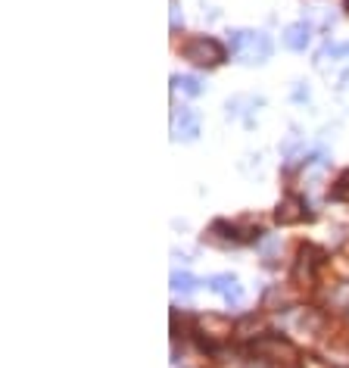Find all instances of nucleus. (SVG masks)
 Instances as JSON below:
<instances>
[{
    "label": "nucleus",
    "mask_w": 349,
    "mask_h": 368,
    "mask_svg": "<svg viewBox=\"0 0 349 368\" xmlns=\"http://www.w3.org/2000/svg\"><path fill=\"white\" fill-rule=\"evenodd\" d=\"M228 50L234 53L243 66H256L272 57V38L265 31H250V28H237L228 35Z\"/></svg>",
    "instance_id": "obj_1"
},
{
    "label": "nucleus",
    "mask_w": 349,
    "mask_h": 368,
    "mask_svg": "<svg viewBox=\"0 0 349 368\" xmlns=\"http://www.w3.org/2000/svg\"><path fill=\"white\" fill-rule=\"evenodd\" d=\"M250 350H253V356L265 359V362H293V359H297V347H293L287 338H281V334L256 338L250 343Z\"/></svg>",
    "instance_id": "obj_2"
},
{
    "label": "nucleus",
    "mask_w": 349,
    "mask_h": 368,
    "mask_svg": "<svg viewBox=\"0 0 349 368\" xmlns=\"http://www.w3.org/2000/svg\"><path fill=\"white\" fill-rule=\"evenodd\" d=\"M184 60L194 62V66H218V62H225V47H221L216 38H194V41L184 44Z\"/></svg>",
    "instance_id": "obj_3"
},
{
    "label": "nucleus",
    "mask_w": 349,
    "mask_h": 368,
    "mask_svg": "<svg viewBox=\"0 0 349 368\" xmlns=\"http://www.w3.org/2000/svg\"><path fill=\"white\" fill-rule=\"evenodd\" d=\"M196 135H200V116H196L194 109H181V113H174V119H172V138L190 144V140H196Z\"/></svg>",
    "instance_id": "obj_4"
},
{
    "label": "nucleus",
    "mask_w": 349,
    "mask_h": 368,
    "mask_svg": "<svg viewBox=\"0 0 349 368\" xmlns=\"http://www.w3.org/2000/svg\"><path fill=\"white\" fill-rule=\"evenodd\" d=\"M303 218H309L306 213V200L303 197H284L281 203H277V209H275V222L277 225H297V222H303Z\"/></svg>",
    "instance_id": "obj_5"
},
{
    "label": "nucleus",
    "mask_w": 349,
    "mask_h": 368,
    "mask_svg": "<svg viewBox=\"0 0 349 368\" xmlns=\"http://www.w3.org/2000/svg\"><path fill=\"white\" fill-rule=\"evenodd\" d=\"M209 291H216L228 306H237V303L243 300V287L237 284L234 275H212L209 278Z\"/></svg>",
    "instance_id": "obj_6"
},
{
    "label": "nucleus",
    "mask_w": 349,
    "mask_h": 368,
    "mask_svg": "<svg viewBox=\"0 0 349 368\" xmlns=\"http://www.w3.org/2000/svg\"><path fill=\"white\" fill-rule=\"evenodd\" d=\"M321 262V253L315 247H303L299 250V260H297V269H293V281L297 284H312V275H315V265Z\"/></svg>",
    "instance_id": "obj_7"
},
{
    "label": "nucleus",
    "mask_w": 349,
    "mask_h": 368,
    "mask_svg": "<svg viewBox=\"0 0 349 368\" xmlns=\"http://www.w3.org/2000/svg\"><path fill=\"white\" fill-rule=\"evenodd\" d=\"M309 41H312V26H309V22L303 19V22H293V26L284 31V47H287V50H306L309 47Z\"/></svg>",
    "instance_id": "obj_8"
},
{
    "label": "nucleus",
    "mask_w": 349,
    "mask_h": 368,
    "mask_svg": "<svg viewBox=\"0 0 349 368\" xmlns=\"http://www.w3.org/2000/svg\"><path fill=\"white\" fill-rule=\"evenodd\" d=\"M206 240H209V244H218V247H231V244H240V234H237L234 225L216 222L209 228V234H206Z\"/></svg>",
    "instance_id": "obj_9"
},
{
    "label": "nucleus",
    "mask_w": 349,
    "mask_h": 368,
    "mask_svg": "<svg viewBox=\"0 0 349 368\" xmlns=\"http://www.w3.org/2000/svg\"><path fill=\"white\" fill-rule=\"evenodd\" d=\"M200 328H203V331L209 328V338H212V340H225L228 334H231V322H228V318H221V316H206V318H200Z\"/></svg>",
    "instance_id": "obj_10"
},
{
    "label": "nucleus",
    "mask_w": 349,
    "mask_h": 368,
    "mask_svg": "<svg viewBox=\"0 0 349 368\" xmlns=\"http://www.w3.org/2000/svg\"><path fill=\"white\" fill-rule=\"evenodd\" d=\"M172 291L181 296H190L196 291V278L190 272H172Z\"/></svg>",
    "instance_id": "obj_11"
},
{
    "label": "nucleus",
    "mask_w": 349,
    "mask_h": 368,
    "mask_svg": "<svg viewBox=\"0 0 349 368\" xmlns=\"http://www.w3.org/2000/svg\"><path fill=\"white\" fill-rule=\"evenodd\" d=\"M172 84L184 91L187 97H200V94H203V82H200V78H194V75H174Z\"/></svg>",
    "instance_id": "obj_12"
},
{
    "label": "nucleus",
    "mask_w": 349,
    "mask_h": 368,
    "mask_svg": "<svg viewBox=\"0 0 349 368\" xmlns=\"http://www.w3.org/2000/svg\"><path fill=\"white\" fill-rule=\"evenodd\" d=\"M334 197L337 200H346L349 197V169L343 172V175L337 178V187H334Z\"/></svg>",
    "instance_id": "obj_13"
},
{
    "label": "nucleus",
    "mask_w": 349,
    "mask_h": 368,
    "mask_svg": "<svg viewBox=\"0 0 349 368\" xmlns=\"http://www.w3.org/2000/svg\"><path fill=\"white\" fill-rule=\"evenodd\" d=\"M181 26H184V16H181L178 0H172V31H178Z\"/></svg>",
    "instance_id": "obj_14"
},
{
    "label": "nucleus",
    "mask_w": 349,
    "mask_h": 368,
    "mask_svg": "<svg viewBox=\"0 0 349 368\" xmlns=\"http://www.w3.org/2000/svg\"><path fill=\"white\" fill-rule=\"evenodd\" d=\"M331 303H337V306H346V303H349V287H343V291H340L337 296H331Z\"/></svg>",
    "instance_id": "obj_15"
},
{
    "label": "nucleus",
    "mask_w": 349,
    "mask_h": 368,
    "mask_svg": "<svg viewBox=\"0 0 349 368\" xmlns=\"http://www.w3.org/2000/svg\"><path fill=\"white\" fill-rule=\"evenodd\" d=\"M293 100H309V88L297 84V88H293Z\"/></svg>",
    "instance_id": "obj_16"
},
{
    "label": "nucleus",
    "mask_w": 349,
    "mask_h": 368,
    "mask_svg": "<svg viewBox=\"0 0 349 368\" xmlns=\"http://www.w3.org/2000/svg\"><path fill=\"white\" fill-rule=\"evenodd\" d=\"M340 57H349V44H343V47H340Z\"/></svg>",
    "instance_id": "obj_17"
},
{
    "label": "nucleus",
    "mask_w": 349,
    "mask_h": 368,
    "mask_svg": "<svg viewBox=\"0 0 349 368\" xmlns=\"http://www.w3.org/2000/svg\"><path fill=\"white\" fill-rule=\"evenodd\" d=\"M346 13H349V0H346Z\"/></svg>",
    "instance_id": "obj_18"
}]
</instances>
